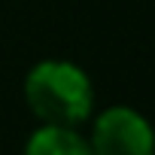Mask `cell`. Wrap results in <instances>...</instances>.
Listing matches in <instances>:
<instances>
[{
  "label": "cell",
  "instance_id": "cell-1",
  "mask_svg": "<svg viewBox=\"0 0 155 155\" xmlns=\"http://www.w3.org/2000/svg\"><path fill=\"white\" fill-rule=\"evenodd\" d=\"M25 101L43 125L79 128L94 110V85L79 64L46 58L25 76Z\"/></svg>",
  "mask_w": 155,
  "mask_h": 155
},
{
  "label": "cell",
  "instance_id": "cell-2",
  "mask_svg": "<svg viewBox=\"0 0 155 155\" xmlns=\"http://www.w3.org/2000/svg\"><path fill=\"white\" fill-rule=\"evenodd\" d=\"M91 155H155V128L134 107H110L91 122Z\"/></svg>",
  "mask_w": 155,
  "mask_h": 155
},
{
  "label": "cell",
  "instance_id": "cell-3",
  "mask_svg": "<svg viewBox=\"0 0 155 155\" xmlns=\"http://www.w3.org/2000/svg\"><path fill=\"white\" fill-rule=\"evenodd\" d=\"M25 155H91V146H88V137L79 134V128L40 125L28 137Z\"/></svg>",
  "mask_w": 155,
  "mask_h": 155
}]
</instances>
